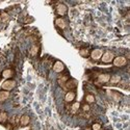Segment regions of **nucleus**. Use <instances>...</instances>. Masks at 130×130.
Returning a JSON list of instances; mask_svg holds the SVG:
<instances>
[{
    "mask_svg": "<svg viewBox=\"0 0 130 130\" xmlns=\"http://www.w3.org/2000/svg\"><path fill=\"white\" fill-rule=\"evenodd\" d=\"M113 58H115V54H113V52H111V51H106V52H104V53L102 54V56H101V60H102L104 63H109V62H111V61L113 60Z\"/></svg>",
    "mask_w": 130,
    "mask_h": 130,
    "instance_id": "obj_1",
    "label": "nucleus"
},
{
    "mask_svg": "<svg viewBox=\"0 0 130 130\" xmlns=\"http://www.w3.org/2000/svg\"><path fill=\"white\" fill-rule=\"evenodd\" d=\"M16 86V81L15 80H12V79H7L5 80L2 84H1V88L3 91H12L14 88Z\"/></svg>",
    "mask_w": 130,
    "mask_h": 130,
    "instance_id": "obj_2",
    "label": "nucleus"
},
{
    "mask_svg": "<svg viewBox=\"0 0 130 130\" xmlns=\"http://www.w3.org/2000/svg\"><path fill=\"white\" fill-rule=\"evenodd\" d=\"M76 86H77V81L76 80H75V79H69L66 83L62 85V89L69 92V91L75 90V89H76Z\"/></svg>",
    "mask_w": 130,
    "mask_h": 130,
    "instance_id": "obj_3",
    "label": "nucleus"
},
{
    "mask_svg": "<svg viewBox=\"0 0 130 130\" xmlns=\"http://www.w3.org/2000/svg\"><path fill=\"white\" fill-rule=\"evenodd\" d=\"M112 61L116 67H124L127 64V58L124 56H117L113 58Z\"/></svg>",
    "mask_w": 130,
    "mask_h": 130,
    "instance_id": "obj_4",
    "label": "nucleus"
},
{
    "mask_svg": "<svg viewBox=\"0 0 130 130\" xmlns=\"http://www.w3.org/2000/svg\"><path fill=\"white\" fill-rule=\"evenodd\" d=\"M68 12V7L63 3H58L56 6V14L59 16H64Z\"/></svg>",
    "mask_w": 130,
    "mask_h": 130,
    "instance_id": "obj_5",
    "label": "nucleus"
},
{
    "mask_svg": "<svg viewBox=\"0 0 130 130\" xmlns=\"http://www.w3.org/2000/svg\"><path fill=\"white\" fill-rule=\"evenodd\" d=\"M52 69H53V71L55 72V73H61V72L64 70V64H63L61 61L56 60L55 62H54Z\"/></svg>",
    "mask_w": 130,
    "mask_h": 130,
    "instance_id": "obj_6",
    "label": "nucleus"
},
{
    "mask_svg": "<svg viewBox=\"0 0 130 130\" xmlns=\"http://www.w3.org/2000/svg\"><path fill=\"white\" fill-rule=\"evenodd\" d=\"M102 54H103V50H101V49H94L91 52V57L94 60H98V59L101 58Z\"/></svg>",
    "mask_w": 130,
    "mask_h": 130,
    "instance_id": "obj_7",
    "label": "nucleus"
},
{
    "mask_svg": "<svg viewBox=\"0 0 130 130\" xmlns=\"http://www.w3.org/2000/svg\"><path fill=\"white\" fill-rule=\"evenodd\" d=\"M75 98H76V94H75L74 91H69L67 92L66 96H64V101H66L67 103H71L75 100Z\"/></svg>",
    "mask_w": 130,
    "mask_h": 130,
    "instance_id": "obj_8",
    "label": "nucleus"
},
{
    "mask_svg": "<svg viewBox=\"0 0 130 130\" xmlns=\"http://www.w3.org/2000/svg\"><path fill=\"white\" fill-rule=\"evenodd\" d=\"M110 79L109 74H101L98 76V82L99 83H107Z\"/></svg>",
    "mask_w": 130,
    "mask_h": 130,
    "instance_id": "obj_9",
    "label": "nucleus"
},
{
    "mask_svg": "<svg viewBox=\"0 0 130 130\" xmlns=\"http://www.w3.org/2000/svg\"><path fill=\"white\" fill-rule=\"evenodd\" d=\"M55 25L58 27V28H60V29H64L67 27V22L64 21V19H62V18H57L56 20H55Z\"/></svg>",
    "mask_w": 130,
    "mask_h": 130,
    "instance_id": "obj_10",
    "label": "nucleus"
},
{
    "mask_svg": "<svg viewBox=\"0 0 130 130\" xmlns=\"http://www.w3.org/2000/svg\"><path fill=\"white\" fill-rule=\"evenodd\" d=\"M2 77L3 78H5L6 80L7 79H9V78H12L13 76H14V71L12 70V69H5V70H3L2 71Z\"/></svg>",
    "mask_w": 130,
    "mask_h": 130,
    "instance_id": "obj_11",
    "label": "nucleus"
},
{
    "mask_svg": "<svg viewBox=\"0 0 130 130\" xmlns=\"http://www.w3.org/2000/svg\"><path fill=\"white\" fill-rule=\"evenodd\" d=\"M79 108H80V103H79V102H74V103L70 106V113H71V115L77 113L78 110H79Z\"/></svg>",
    "mask_w": 130,
    "mask_h": 130,
    "instance_id": "obj_12",
    "label": "nucleus"
},
{
    "mask_svg": "<svg viewBox=\"0 0 130 130\" xmlns=\"http://www.w3.org/2000/svg\"><path fill=\"white\" fill-rule=\"evenodd\" d=\"M30 122V118L27 115H23L22 117L20 118V124L21 126H27Z\"/></svg>",
    "mask_w": 130,
    "mask_h": 130,
    "instance_id": "obj_13",
    "label": "nucleus"
},
{
    "mask_svg": "<svg viewBox=\"0 0 130 130\" xmlns=\"http://www.w3.org/2000/svg\"><path fill=\"white\" fill-rule=\"evenodd\" d=\"M9 98V92L7 91H0V102H3Z\"/></svg>",
    "mask_w": 130,
    "mask_h": 130,
    "instance_id": "obj_14",
    "label": "nucleus"
},
{
    "mask_svg": "<svg viewBox=\"0 0 130 130\" xmlns=\"http://www.w3.org/2000/svg\"><path fill=\"white\" fill-rule=\"evenodd\" d=\"M68 80H69V76H68V75H62V76H59V77L57 78V82H58V84L61 85V86H62L64 83H66Z\"/></svg>",
    "mask_w": 130,
    "mask_h": 130,
    "instance_id": "obj_15",
    "label": "nucleus"
},
{
    "mask_svg": "<svg viewBox=\"0 0 130 130\" xmlns=\"http://www.w3.org/2000/svg\"><path fill=\"white\" fill-rule=\"evenodd\" d=\"M120 81H121V76L113 75V76H110V79L108 82H110L111 84H118V83H120Z\"/></svg>",
    "mask_w": 130,
    "mask_h": 130,
    "instance_id": "obj_16",
    "label": "nucleus"
},
{
    "mask_svg": "<svg viewBox=\"0 0 130 130\" xmlns=\"http://www.w3.org/2000/svg\"><path fill=\"white\" fill-rule=\"evenodd\" d=\"M84 100L88 104H92L95 102V96L92 95V94H86L85 97H84Z\"/></svg>",
    "mask_w": 130,
    "mask_h": 130,
    "instance_id": "obj_17",
    "label": "nucleus"
},
{
    "mask_svg": "<svg viewBox=\"0 0 130 130\" xmlns=\"http://www.w3.org/2000/svg\"><path fill=\"white\" fill-rule=\"evenodd\" d=\"M8 120V117H7V113L5 111H2L0 112V123L1 124H4L6 121Z\"/></svg>",
    "mask_w": 130,
    "mask_h": 130,
    "instance_id": "obj_18",
    "label": "nucleus"
},
{
    "mask_svg": "<svg viewBox=\"0 0 130 130\" xmlns=\"http://www.w3.org/2000/svg\"><path fill=\"white\" fill-rule=\"evenodd\" d=\"M38 52H39V47L37 45H34L30 48V50H29V54L31 56H36L38 54Z\"/></svg>",
    "mask_w": 130,
    "mask_h": 130,
    "instance_id": "obj_19",
    "label": "nucleus"
},
{
    "mask_svg": "<svg viewBox=\"0 0 130 130\" xmlns=\"http://www.w3.org/2000/svg\"><path fill=\"white\" fill-rule=\"evenodd\" d=\"M79 54H80L82 57H88L89 56V51L86 50V49H81L79 51Z\"/></svg>",
    "mask_w": 130,
    "mask_h": 130,
    "instance_id": "obj_20",
    "label": "nucleus"
},
{
    "mask_svg": "<svg viewBox=\"0 0 130 130\" xmlns=\"http://www.w3.org/2000/svg\"><path fill=\"white\" fill-rule=\"evenodd\" d=\"M92 130H101V124L100 123H94L92 125Z\"/></svg>",
    "mask_w": 130,
    "mask_h": 130,
    "instance_id": "obj_21",
    "label": "nucleus"
},
{
    "mask_svg": "<svg viewBox=\"0 0 130 130\" xmlns=\"http://www.w3.org/2000/svg\"><path fill=\"white\" fill-rule=\"evenodd\" d=\"M90 110H91V107H90L89 104H84V105L82 106V111H83V112H89Z\"/></svg>",
    "mask_w": 130,
    "mask_h": 130,
    "instance_id": "obj_22",
    "label": "nucleus"
},
{
    "mask_svg": "<svg viewBox=\"0 0 130 130\" xmlns=\"http://www.w3.org/2000/svg\"><path fill=\"white\" fill-rule=\"evenodd\" d=\"M0 16H1V20H3V21H7L8 20V15L6 13H2Z\"/></svg>",
    "mask_w": 130,
    "mask_h": 130,
    "instance_id": "obj_23",
    "label": "nucleus"
},
{
    "mask_svg": "<svg viewBox=\"0 0 130 130\" xmlns=\"http://www.w3.org/2000/svg\"><path fill=\"white\" fill-rule=\"evenodd\" d=\"M1 21H2V20H1V16H0V22H1Z\"/></svg>",
    "mask_w": 130,
    "mask_h": 130,
    "instance_id": "obj_24",
    "label": "nucleus"
}]
</instances>
